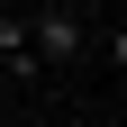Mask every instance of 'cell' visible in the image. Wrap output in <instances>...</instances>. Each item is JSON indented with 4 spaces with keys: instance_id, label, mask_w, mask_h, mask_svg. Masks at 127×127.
<instances>
[{
    "instance_id": "6da1fadb",
    "label": "cell",
    "mask_w": 127,
    "mask_h": 127,
    "mask_svg": "<svg viewBox=\"0 0 127 127\" xmlns=\"http://www.w3.org/2000/svg\"><path fill=\"white\" fill-rule=\"evenodd\" d=\"M27 36H36L45 73H64V64H82V55H91V18L73 9V0H27Z\"/></svg>"
},
{
    "instance_id": "7a4b0ae2",
    "label": "cell",
    "mask_w": 127,
    "mask_h": 127,
    "mask_svg": "<svg viewBox=\"0 0 127 127\" xmlns=\"http://www.w3.org/2000/svg\"><path fill=\"white\" fill-rule=\"evenodd\" d=\"M0 73L9 82H45V55L27 36V9H0Z\"/></svg>"
},
{
    "instance_id": "3957f363",
    "label": "cell",
    "mask_w": 127,
    "mask_h": 127,
    "mask_svg": "<svg viewBox=\"0 0 127 127\" xmlns=\"http://www.w3.org/2000/svg\"><path fill=\"white\" fill-rule=\"evenodd\" d=\"M109 64H118V73H127V27H109Z\"/></svg>"
}]
</instances>
